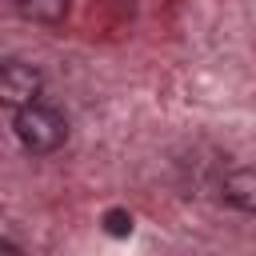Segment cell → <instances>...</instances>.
I'll return each instance as SVG.
<instances>
[{"label": "cell", "instance_id": "6da1fadb", "mask_svg": "<svg viewBox=\"0 0 256 256\" xmlns=\"http://www.w3.org/2000/svg\"><path fill=\"white\" fill-rule=\"evenodd\" d=\"M12 132H16V140H20V148H24V152L44 156V152H56V148L68 140V120H64V112H60V108H52V104L36 100V104H28V108H20V112H16Z\"/></svg>", "mask_w": 256, "mask_h": 256}, {"label": "cell", "instance_id": "277c9868", "mask_svg": "<svg viewBox=\"0 0 256 256\" xmlns=\"http://www.w3.org/2000/svg\"><path fill=\"white\" fill-rule=\"evenodd\" d=\"M68 4L72 0H16L20 16L32 20V24H60L68 16Z\"/></svg>", "mask_w": 256, "mask_h": 256}, {"label": "cell", "instance_id": "8992f818", "mask_svg": "<svg viewBox=\"0 0 256 256\" xmlns=\"http://www.w3.org/2000/svg\"><path fill=\"white\" fill-rule=\"evenodd\" d=\"M0 256H24V252H20L12 240H4V236H0Z\"/></svg>", "mask_w": 256, "mask_h": 256}, {"label": "cell", "instance_id": "5b68a950", "mask_svg": "<svg viewBox=\"0 0 256 256\" xmlns=\"http://www.w3.org/2000/svg\"><path fill=\"white\" fill-rule=\"evenodd\" d=\"M100 228H104L112 240H128V236H132V212H128V208H108V212L100 216Z\"/></svg>", "mask_w": 256, "mask_h": 256}, {"label": "cell", "instance_id": "7a4b0ae2", "mask_svg": "<svg viewBox=\"0 0 256 256\" xmlns=\"http://www.w3.org/2000/svg\"><path fill=\"white\" fill-rule=\"evenodd\" d=\"M44 92V72L24 60H0V108H28Z\"/></svg>", "mask_w": 256, "mask_h": 256}, {"label": "cell", "instance_id": "3957f363", "mask_svg": "<svg viewBox=\"0 0 256 256\" xmlns=\"http://www.w3.org/2000/svg\"><path fill=\"white\" fill-rule=\"evenodd\" d=\"M220 200L244 216H256V164H240L232 172H224L220 180Z\"/></svg>", "mask_w": 256, "mask_h": 256}]
</instances>
